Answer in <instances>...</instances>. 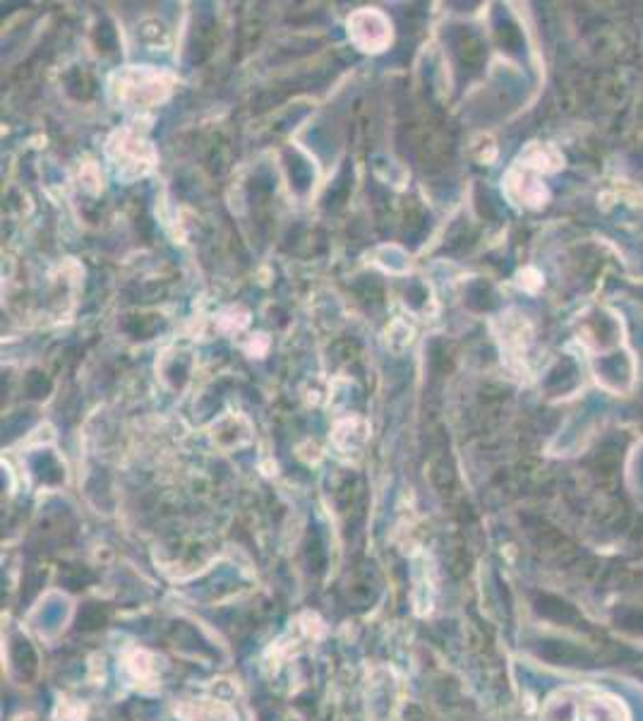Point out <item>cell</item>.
<instances>
[{"label": "cell", "mask_w": 643, "mask_h": 721, "mask_svg": "<svg viewBox=\"0 0 643 721\" xmlns=\"http://www.w3.org/2000/svg\"><path fill=\"white\" fill-rule=\"evenodd\" d=\"M349 37L365 53H380L392 44V22L380 10H355L349 18Z\"/></svg>", "instance_id": "obj_3"}, {"label": "cell", "mask_w": 643, "mask_h": 721, "mask_svg": "<svg viewBox=\"0 0 643 721\" xmlns=\"http://www.w3.org/2000/svg\"><path fill=\"white\" fill-rule=\"evenodd\" d=\"M108 159L116 168L118 176L125 181L139 178L152 172L154 166V150L145 137L135 131H118L108 140Z\"/></svg>", "instance_id": "obj_2"}, {"label": "cell", "mask_w": 643, "mask_h": 721, "mask_svg": "<svg viewBox=\"0 0 643 721\" xmlns=\"http://www.w3.org/2000/svg\"><path fill=\"white\" fill-rule=\"evenodd\" d=\"M571 714L574 721H626L624 707L598 690H571Z\"/></svg>", "instance_id": "obj_4"}, {"label": "cell", "mask_w": 643, "mask_h": 721, "mask_svg": "<svg viewBox=\"0 0 643 721\" xmlns=\"http://www.w3.org/2000/svg\"><path fill=\"white\" fill-rule=\"evenodd\" d=\"M367 441V426H365V421L363 419H346V421H341L336 431H334V443L349 452V450H359L363 443Z\"/></svg>", "instance_id": "obj_5"}, {"label": "cell", "mask_w": 643, "mask_h": 721, "mask_svg": "<svg viewBox=\"0 0 643 721\" xmlns=\"http://www.w3.org/2000/svg\"><path fill=\"white\" fill-rule=\"evenodd\" d=\"M111 92L123 109H149L168 96L170 80L149 68H131L111 80Z\"/></svg>", "instance_id": "obj_1"}]
</instances>
